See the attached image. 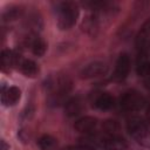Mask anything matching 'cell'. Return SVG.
I'll return each mask as SVG.
<instances>
[{"mask_svg": "<svg viewBox=\"0 0 150 150\" xmlns=\"http://www.w3.org/2000/svg\"><path fill=\"white\" fill-rule=\"evenodd\" d=\"M82 143L84 145L102 150H125L128 148L125 139L118 134H107L102 131L86 135L82 138Z\"/></svg>", "mask_w": 150, "mask_h": 150, "instance_id": "obj_1", "label": "cell"}, {"mask_svg": "<svg viewBox=\"0 0 150 150\" xmlns=\"http://www.w3.org/2000/svg\"><path fill=\"white\" fill-rule=\"evenodd\" d=\"M45 87L48 91V102L50 105H59L66 102V97L71 91L73 82L67 75L50 76Z\"/></svg>", "mask_w": 150, "mask_h": 150, "instance_id": "obj_2", "label": "cell"}, {"mask_svg": "<svg viewBox=\"0 0 150 150\" xmlns=\"http://www.w3.org/2000/svg\"><path fill=\"white\" fill-rule=\"evenodd\" d=\"M54 11L57 27L61 30H69L75 26L80 14L77 4L73 1H59L54 5Z\"/></svg>", "mask_w": 150, "mask_h": 150, "instance_id": "obj_3", "label": "cell"}, {"mask_svg": "<svg viewBox=\"0 0 150 150\" xmlns=\"http://www.w3.org/2000/svg\"><path fill=\"white\" fill-rule=\"evenodd\" d=\"M127 130L138 144L150 148V123L148 120L132 115L127 120Z\"/></svg>", "mask_w": 150, "mask_h": 150, "instance_id": "obj_4", "label": "cell"}, {"mask_svg": "<svg viewBox=\"0 0 150 150\" xmlns=\"http://www.w3.org/2000/svg\"><path fill=\"white\" fill-rule=\"evenodd\" d=\"M120 108L127 112H138L148 107L146 98L136 90L125 91L120 97Z\"/></svg>", "mask_w": 150, "mask_h": 150, "instance_id": "obj_5", "label": "cell"}, {"mask_svg": "<svg viewBox=\"0 0 150 150\" xmlns=\"http://www.w3.org/2000/svg\"><path fill=\"white\" fill-rule=\"evenodd\" d=\"M108 66L104 62L101 61H94L84 66L80 73L82 79L90 80V79H96V77H102L108 74Z\"/></svg>", "mask_w": 150, "mask_h": 150, "instance_id": "obj_6", "label": "cell"}, {"mask_svg": "<svg viewBox=\"0 0 150 150\" xmlns=\"http://www.w3.org/2000/svg\"><path fill=\"white\" fill-rule=\"evenodd\" d=\"M129 73H130V57L127 53H121L116 60L112 80L115 82H122L128 77Z\"/></svg>", "mask_w": 150, "mask_h": 150, "instance_id": "obj_7", "label": "cell"}, {"mask_svg": "<svg viewBox=\"0 0 150 150\" xmlns=\"http://www.w3.org/2000/svg\"><path fill=\"white\" fill-rule=\"evenodd\" d=\"M98 127H100V121L93 116H83L79 118L74 124L75 130L84 135H91L97 132Z\"/></svg>", "mask_w": 150, "mask_h": 150, "instance_id": "obj_8", "label": "cell"}, {"mask_svg": "<svg viewBox=\"0 0 150 150\" xmlns=\"http://www.w3.org/2000/svg\"><path fill=\"white\" fill-rule=\"evenodd\" d=\"M21 98V90L15 87H6L5 84L1 86V102L6 107L15 105Z\"/></svg>", "mask_w": 150, "mask_h": 150, "instance_id": "obj_9", "label": "cell"}, {"mask_svg": "<svg viewBox=\"0 0 150 150\" xmlns=\"http://www.w3.org/2000/svg\"><path fill=\"white\" fill-rule=\"evenodd\" d=\"M26 43L29 46L32 53L36 55L38 57L42 56L47 50L46 41L38 34H28L26 36Z\"/></svg>", "mask_w": 150, "mask_h": 150, "instance_id": "obj_10", "label": "cell"}, {"mask_svg": "<svg viewBox=\"0 0 150 150\" xmlns=\"http://www.w3.org/2000/svg\"><path fill=\"white\" fill-rule=\"evenodd\" d=\"M64 108V114L68 117H74L77 116L82 112L84 108V102L80 96H74L69 100H67L63 104Z\"/></svg>", "mask_w": 150, "mask_h": 150, "instance_id": "obj_11", "label": "cell"}, {"mask_svg": "<svg viewBox=\"0 0 150 150\" xmlns=\"http://www.w3.org/2000/svg\"><path fill=\"white\" fill-rule=\"evenodd\" d=\"M21 60V56L18 55L14 52H11L8 49H4L1 52V68L5 71H9L13 67L18 66L19 61Z\"/></svg>", "mask_w": 150, "mask_h": 150, "instance_id": "obj_12", "label": "cell"}, {"mask_svg": "<svg viewBox=\"0 0 150 150\" xmlns=\"http://www.w3.org/2000/svg\"><path fill=\"white\" fill-rule=\"evenodd\" d=\"M18 68L27 77H35L39 74L38 63L34 62L33 60H29V59H22L21 57V60L18 63Z\"/></svg>", "mask_w": 150, "mask_h": 150, "instance_id": "obj_13", "label": "cell"}, {"mask_svg": "<svg viewBox=\"0 0 150 150\" xmlns=\"http://www.w3.org/2000/svg\"><path fill=\"white\" fill-rule=\"evenodd\" d=\"M94 105L100 110H110L115 105V98L109 93H100L94 100Z\"/></svg>", "mask_w": 150, "mask_h": 150, "instance_id": "obj_14", "label": "cell"}, {"mask_svg": "<svg viewBox=\"0 0 150 150\" xmlns=\"http://www.w3.org/2000/svg\"><path fill=\"white\" fill-rule=\"evenodd\" d=\"M22 14V9L19 6H9L2 13V21L4 22H12L19 19Z\"/></svg>", "mask_w": 150, "mask_h": 150, "instance_id": "obj_15", "label": "cell"}, {"mask_svg": "<svg viewBox=\"0 0 150 150\" xmlns=\"http://www.w3.org/2000/svg\"><path fill=\"white\" fill-rule=\"evenodd\" d=\"M56 139L48 134H43L38 138V146L41 150H53L56 146Z\"/></svg>", "mask_w": 150, "mask_h": 150, "instance_id": "obj_16", "label": "cell"}, {"mask_svg": "<svg viewBox=\"0 0 150 150\" xmlns=\"http://www.w3.org/2000/svg\"><path fill=\"white\" fill-rule=\"evenodd\" d=\"M149 36H150V19H148L141 27L138 34H137V39H136V42H137V47L148 42L149 40Z\"/></svg>", "mask_w": 150, "mask_h": 150, "instance_id": "obj_17", "label": "cell"}, {"mask_svg": "<svg viewBox=\"0 0 150 150\" xmlns=\"http://www.w3.org/2000/svg\"><path fill=\"white\" fill-rule=\"evenodd\" d=\"M63 150H97V149H95V148H91V146H88V145H84V144H82V145H74V146H68V148H66V149H63Z\"/></svg>", "mask_w": 150, "mask_h": 150, "instance_id": "obj_18", "label": "cell"}, {"mask_svg": "<svg viewBox=\"0 0 150 150\" xmlns=\"http://www.w3.org/2000/svg\"><path fill=\"white\" fill-rule=\"evenodd\" d=\"M0 145H1L0 150H9V145L6 143L5 139H1V141H0Z\"/></svg>", "mask_w": 150, "mask_h": 150, "instance_id": "obj_19", "label": "cell"}, {"mask_svg": "<svg viewBox=\"0 0 150 150\" xmlns=\"http://www.w3.org/2000/svg\"><path fill=\"white\" fill-rule=\"evenodd\" d=\"M148 121H149V123H150V103H148Z\"/></svg>", "mask_w": 150, "mask_h": 150, "instance_id": "obj_20", "label": "cell"}]
</instances>
